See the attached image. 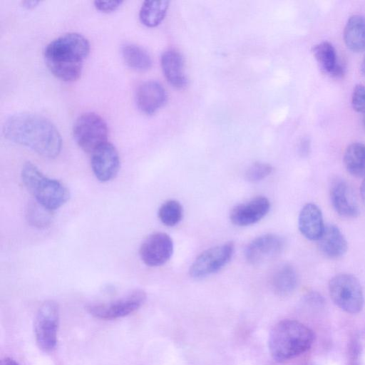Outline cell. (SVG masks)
I'll use <instances>...</instances> for the list:
<instances>
[{"instance_id":"obj_1","label":"cell","mask_w":365,"mask_h":365,"mask_svg":"<svg viewBox=\"0 0 365 365\" xmlns=\"http://www.w3.org/2000/svg\"><path fill=\"white\" fill-rule=\"evenodd\" d=\"M6 139L25 146L38 155L53 158L61 152V136L55 125L46 118L31 113L9 116L3 125Z\"/></svg>"},{"instance_id":"obj_2","label":"cell","mask_w":365,"mask_h":365,"mask_svg":"<svg viewBox=\"0 0 365 365\" xmlns=\"http://www.w3.org/2000/svg\"><path fill=\"white\" fill-rule=\"evenodd\" d=\"M90 51L88 41L78 33H67L51 41L43 55L49 71L58 79L71 82L81 76Z\"/></svg>"},{"instance_id":"obj_3","label":"cell","mask_w":365,"mask_h":365,"mask_svg":"<svg viewBox=\"0 0 365 365\" xmlns=\"http://www.w3.org/2000/svg\"><path fill=\"white\" fill-rule=\"evenodd\" d=\"M314 341V334L305 324L292 319L278 322L271 330L268 348L272 357L284 362L308 351Z\"/></svg>"},{"instance_id":"obj_4","label":"cell","mask_w":365,"mask_h":365,"mask_svg":"<svg viewBox=\"0 0 365 365\" xmlns=\"http://www.w3.org/2000/svg\"><path fill=\"white\" fill-rule=\"evenodd\" d=\"M21 176L35 200L52 211L63 206L70 198V192L66 185L58 180L45 176L30 162L23 165Z\"/></svg>"},{"instance_id":"obj_5","label":"cell","mask_w":365,"mask_h":365,"mask_svg":"<svg viewBox=\"0 0 365 365\" xmlns=\"http://www.w3.org/2000/svg\"><path fill=\"white\" fill-rule=\"evenodd\" d=\"M329 292L334 303L349 314H357L364 307V294L359 281L349 274H339L329 282Z\"/></svg>"},{"instance_id":"obj_6","label":"cell","mask_w":365,"mask_h":365,"mask_svg":"<svg viewBox=\"0 0 365 365\" xmlns=\"http://www.w3.org/2000/svg\"><path fill=\"white\" fill-rule=\"evenodd\" d=\"M108 130L101 116L88 112L79 115L73 126V135L78 145L85 152L92 153L107 143Z\"/></svg>"},{"instance_id":"obj_7","label":"cell","mask_w":365,"mask_h":365,"mask_svg":"<svg viewBox=\"0 0 365 365\" xmlns=\"http://www.w3.org/2000/svg\"><path fill=\"white\" fill-rule=\"evenodd\" d=\"M59 309L54 301L45 302L38 309L34 322V335L38 348L51 352L57 343Z\"/></svg>"},{"instance_id":"obj_8","label":"cell","mask_w":365,"mask_h":365,"mask_svg":"<svg viewBox=\"0 0 365 365\" xmlns=\"http://www.w3.org/2000/svg\"><path fill=\"white\" fill-rule=\"evenodd\" d=\"M146 299V294L135 289L120 299L109 302L91 304L88 309L93 317L105 320L125 317L139 309Z\"/></svg>"},{"instance_id":"obj_9","label":"cell","mask_w":365,"mask_h":365,"mask_svg":"<svg viewBox=\"0 0 365 365\" xmlns=\"http://www.w3.org/2000/svg\"><path fill=\"white\" fill-rule=\"evenodd\" d=\"M234 250V243L227 242L202 252L191 264L190 276L202 278L218 272L230 262Z\"/></svg>"},{"instance_id":"obj_10","label":"cell","mask_w":365,"mask_h":365,"mask_svg":"<svg viewBox=\"0 0 365 365\" xmlns=\"http://www.w3.org/2000/svg\"><path fill=\"white\" fill-rule=\"evenodd\" d=\"M173 252V242L165 232H155L148 236L141 244L139 255L149 267H159L166 263Z\"/></svg>"},{"instance_id":"obj_11","label":"cell","mask_w":365,"mask_h":365,"mask_svg":"<svg viewBox=\"0 0 365 365\" xmlns=\"http://www.w3.org/2000/svg\"><path fill=\"white\" fill-rule=\"evenodd\" d=\"M284 245L285 241L281 236L271 233L262 235L247 245L245 258L251 264H261L279 255Z\"/></svg>"},{"instance_id":"obj_12","label":"cell","mask_w":365,"mask_h":365,"mask_svg":"<svg viewBox=\"0 0 365 365\" xmlns=\"http://www.w3.org/2000/svg\"><path fill=\"white\" fill-rule=\"evenodd\" d=\"M91 168L101 182L113 179L120 169V157L115 146L107 142L91 153Z\"/></svg>"},{"instance_id":"obj_13","label":"cell","mask_w":365,"mask_h":365,"mask_svg":"<svg viewBox=\"0 0 365 365\" xmlns=\"http://www.w3.org/2000/svg\"><path fill=\"white\" fill-rule=\"evenodd\" d=\"M269 209V200L264 196H257L247 202L235 205L230 213V219L235 225L248 226L261 220Z\"/></svg>"},{"instance_id":"obj_14","label":"cell","mask_w":365,"mask_h":365,"mask_svg":"<svg viewBox=\"0 0 365 365\" xmlns=\"http://www.w3.org/2000/svg\"><path fill=\"white\" fill-rule=\"evenodd\" d=\"M166 99L165 88L155 81L142 83L135 92L137 107L146 115H152L158 111L165 104Z\"/></svg>"},{"instance_id":"obj_15","label":"cell","mask_w":365,"mask_h":365,"mask_svg":"<svg viewBox=\"0 0 365 365\" xmlns=\"http://www.w3.org/2000/svg\"><path fill=\"white\" fill-rule=\"evenodd\" d=\"M330 198L335 211L344 217H355L359 207L351 187L342 179H335L330 186Z\"/></svg>"},{"instance_id":"obj_16","label":"cell","mask_w":365,"mask_h":365,"mask_svg":"<svg viewBox=\"0 0 365 365\" xmlns=\"http://www.w3.org/2000/svg\"><path fill=\"white\" fill-rule=\"evenodd\" d=\"M298 227L302 235L312 241H317L322 236L324 224L322 213L315 204L307 203L302 208L298 218Z\"/></svg>"},{"instance_id":"obj_17","label":"cell","mask_w":365,"mask_h":365,"mask_svg":"<svg viewBox=\"0 0 365 365\" xmlns=\"http://www.w3.org/2000/svg\"><path fill=\"white\" fill-rule=\"evenodd\" d=\"M160 63L165 77L173 86L182 88L187 86L184 60L179 52L172 49L164 51L161 55Z\"/></svg>"},{"instance_id":"obj_18","label":"cell","mask_w":365,"mask_h":365,"mask_svg":"<svg viewBox=\"0 0 365 365\" xmlns=\"http://www.w3.org/2000/svg\"><path fill=\"white\" fill-rule=\"evenodd\" d=\"M321 252L331 259H338L347 251L348 245L344 235L335 225H327L317 240Z\"/></svg>"},{"instance_id":"obj_19","label":"cell","mask_w":365,"mask_h":365,"mask_svg":"<svg viewBox=\"0 0 365 365\" xmlns=\"http://www.w3.org/2000/svg\"><path fill=\"white\" fill-rule=\"evenodd\" d=\"M313 55L321 69L334 78H340L344 73V67L338 62L336 50L333 45L323 41L312 48Z\"/></svg>"},{"instance_id":"obj_20","label":"cell","mask_w":365,"mask_h":365,"mask_svg":"<svg viewBox=\"0 0 365 365\" xmlns=\"http://www.w3.org/2000/svg\"><path fill=\"white\" fill-rule=\"evenodd\" d=\"M298 275L294 267L289 264H283L274 272L271 284L275 294L281 297L292 294L297 287Z\"/></svg>"},{"instance_id":"obj_21","label":"cell","mask_w":365,"mask_h":365,"mask_svg":"<svg viewBox=\"0 0 365 365\" xmlns=\"http://www.w3.org/2000/svg\"><path fill=\"white\" fill-rule=\"evenodd\" d=\"M344 41L352 51L359 52L365 48V18L354 15L348 19L344 30Z\"/></svg>"},{"instance_id":"obj_22","label":"cell","mask_w":365,"mask_h":365,"mask_svg":"<svg viewBox=\"0 0 365 365\" xmlns=\"http://www.w3.org/2000/svg\"><path fill=\"white\" fill-rule=\"evenodd\" d=\"M123 58L130 68L138 71H145L152 66V58L149 53L141 46L133 43H127L121 49Z\"/></svg>"},{"instance_id":"obj_23","label":"cell","mask_w":365,"mask_h":365,"mask_svg":"<svg viewBox=\"0 0 365 365\" xmlns=\"http://www.w3.org/2000/svg\"><path fill=\"white\" fill-rule=\"evenodd\" d=\"M344 163L346 170L353 176H365V145L353 143L346 149Z\"/></svg>"},{"instance_id":"obj_24","label":"cell","mask_w":365,"mask_h":365,"mask_svg":"<svg viewBox=\"0 0 365 365\" xmlns=\"http://www.w3.org/2000/svg\"><path fill=\"white\" fill-rule=\"evenodd\" d=\"M169 1H145L139 11V19L148 27H155L160 24L165 16Z\"/></svg>"},{"instance_id":"obj_25","label":"cell","mask_w":365,"mask_h":365,"mask_svg":"<svg viewBox=\"0 0 365 365\" xmlns=\"http://www.w3.org/2000/svg\"><path fill=\"white\" fill-rule=\"evenodd\" d=\"M25 215L28 223L38 229L46 228L50 226L53 219V211L36 200L28 203Z\"/></svg>"},{"instance_id":"obj_26","label":"cell","mask_w":365,"mask_h":365,"mask_svg":"<svg viewBox=\"0 0 365 365\" xmlns=\"http://www.w3.org/2000/svg\"><path fill=\"white\" fill-rule=\"evenodd\" d=\"M158 215L163 224L168 227H173L178 225L182 218V206L175 200H168L160 205Z\"/></svg>"},{"instance_id":"obj_27","label":"cell","mask_w":365,"mask_h":365,"mask_svg":"<svg viewBox=\"0 0 365 365\" xmlns=\"http://www.w3.org/2000/svg\"><path fill=\"white\" fill-rule=\"evenodd\" d=\"M273 171V167L266 163L255 162L252 164L245 173V178L250 182H258L267 176Z\"/></svg>"},{"instance_id":"obj_28","label":"cell","mask_w":365,"mask_h":365,"mask_svg":"<svg viewBox=\"0 0 365 365\" xmlns=\"http://www.w3.org/2000/svg\"><path fill=\"white\" fill-rule=\"evenodd\" d=\"M351 106L354 110L365 114V86L356 85L351 95Z\"/></svg>"},{"instance_id":"obj_29","label":"cell","mask_w":365,"mask_h":365,"mask_svg":"<svg viewBox=\"0 0 365 365\" xmlns=\"http://www.w3.org/2000/svg\"><path fill=\"white\" fill-rule=\"evenodd\" d=\"M95 7L105 13H109L115 11L123 4L122 1H95Z\"/></svg>"},{"instance_id":"obj_30","label":"cell","mask_w":365,"mask_h":365,"mask_svg":"<svg viewBox=\"0 0 365 365\" xmlns=\"http://www.w3.org/2000/svg\"><path fill=\"white\" fill-rule=\"evenodd\" d=\"M298 152L302 157H305L309 152V143L307 139H302L298 146Z\"/></svg>"},{"instance_id":"obj_31","label":"cell","mask_w":365,"mask_h":365,"mask_svg":"<svg viewBox=\"0 0 365 365\" xmlns=\"http://www.w3.org/2000/svg\"><path fill=\"white\" fill-rule=\"evenodd\" d=\"M38 3H39L38 1H22V5L24 7H25L26 9H33Z\"/></svg>"},{"instance_id":"obj_32","label":"cell","mask_w":365,"mask_h":365,"mask_svg":"<svg viewBox=\"0 0 365 365\" xmlns=\"http://www.w3.org/2000/svg\"><path fill=\"white\" fill-rule=\"evenodd\" d=\"M0 365H19V364L12 359L4 358L1 361Z\"/></svg>"},{"instance_id":"obj_33","label":"cell","mask_w":365,"mask_h":365,"mask_svg":"<svg viewBox=\"0 0 365 365\" xmlns=\"http://www.w3.org/2000/svg\"><path fill=\"white\" fill-rule=\"evenodd\" d=\"M361 197L363 203L365 205V176L364 178V180H363L361 185Z\"/></svg>"},{"instance_id":"obj_34","label":"cell","mask_w":365,"mask_h":365,"mask_svg":"<svg viewBox=\"0 0 365 365\" xmlns=\"http://www.w3.org/2000/svg\"><path fill=\"white\" fill-rule=\"evenodd\" d=\"M361 73L365 76V54L361 64Z\"/></svg>"},{"instance_id":"obj_35","label":"cell","mask_w":365,"mask_h":365,"mask_svg":"<svg viewBox=\"0 0 365 365\" xmlns=\"http://www.w3.org/2000/svg\"><path fill=\"white\" fill-rule=\"evenodd\" d=\"M362 125L365 129V114L364 115L363 118H362Z\"/></svg>"}]
</instances>
